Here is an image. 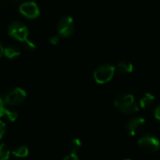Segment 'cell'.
Here are the masks:
<instances>
[{
	"label": "cell",
	"mask_w": 160,
	"mask_h": 160,
	"mask_svg": "<svg viewBox=\"0 0 160 160\" xmlns=\"http://www.w3.org/2000/svg\"><path fill=\"white\" fill-rule=\"evenodd\" d=\"M114 107L116 109L123 114H134L138 111V105L135 97L129 93H121L116 96L114 100Z\"/></svg>",
	"instance_id": "6da1fadb"
},
{
	"label": "cell",
	"mask_w": 160,
	"mask_h": 160,
	"mask_svg": "<svg viewBox=\"0 0 160 160\" xmlns=\"http://www.w3.org/2000/svg\"><path fill=\"white\" fill-rule=\"evenodd\" d=\"M114 73H115V67L111 64L105 63L98 66L95 69L93 72V77L96 83L106 84L113 78Z\"/></svg>",
	"instance_id": "7a4b0ae2"
},
{
	"label": "cell",
	"mask_w": 160,
	"mask_h": 160,
	"mask_svg": "<svg viewBox=\"0 0 160 160\" xmlns=\"http://www.w3.org/2000/svg\"><path fill=\"white\" fill-rule=\"evenodd\" d=\"M138 144L141 151L146 153H154L158 151L160 147L159 139L150 134H145L141 136L138 140Z\"/></svg>",
	"instance_id": "3957f363"
},
{
	"label": "cell",
	"mask_w": 160,
	"mask_h": 160,
	"mask_svg": "<svg viewBox=\"0 0 160 160\" xmlns=\"http://www.w3.org/2000/svg\"><path fill=\"white\" fill-rule=\"evenodd\" d=\"M9 35L13 39L24 42L28 39V28L24 23L14 21L9 27Z\"/></svg>",
	"instance_id": "277c9868"
},
{
	"label": "cell",
	"mask_w": 160,
	"mask_h": 160,
	"mask_svg": "<svg viewBox=\"0 0 160 160\" xmlns=\"http://www.w3.org/2000/svg\"><path fill=\"white\" fill-rule=\"evenodd\" d=\"M27 98V92L25 90L21 88H14L12 90H10L4 97V102L5 104L11 106V107H15L23 104Z\"/></svg>",
	"instance_id": "5b68a950"
},
{
	"label": "cell",
	"mask_w": 160,
	"mask_h": 160,
	"mask_svg": "<svg viewBox=\"0 0 160 160\" xmlns=\"http://www.w3.org/2000/svg\"><path fill=\"white\" fill-rule=\"evenodd\" d=\"M58 34L59 37L67 38L70 37L74 31V22L70 16L62 17L58 24Z\"/></svg>",
	"instance_id": "8992f818"
},
{
	"label": "cell",
	"mask_w": 160,
	"mask_h": 160,
	"mask_svg": "<svg viewBox=\"0 0 160 160\" xmlns=\"http://www.w3.org/2000/svg\"><path fill=\"white\" fill-rule=\"evenodd\" d=\"M20 13L28 19H36L40 15L39 6L32 1L24 2L19 7Z\"/></svg>",
	"instance_id": "52a82bcc"
},
{
	"label": "cell",
	"mask_w": 160,
	"mask_h": 160,
	"mask_svg": "<svg viewBox=\"0 0 160 160\" xmlns=\"http://www.w3.org/2000/svg\"><path fill=\"white\" fill-rule=\"evenodd\" d=\"M145 120L141 117H135L132 118L127 123V130L130 136H137L141 133L145 127Z\"/></svg>",
	"instance_id": "ba28073f"
},
{
	"label": "cell",
	"mask_w": 160,
	"mask_h": 160,
	"mask_svg": "<svg viewBox=\"0 0 160 160\" xmlns=\"http://www.w3.org/2000/svg\"><path fill=\"white\" fill-rule=\"evenodd\" d=\"M133 64L129 61H121L115 67V71H117L121 74H128L133 71Z\"/></svg>",
	"instance_id": "9c48e42d"
},
{
	"label": "cell",
	"mask_w": 160,
	"mask_h": 160,
	"mask_svg": "<svg viewBox=\"0 0 160 160\" xmlns=\"http://www.w3.org/2000/svg\"><path fill=\"white\" fill-rule=\"evenodd\" d=\"M20 54H21V51H20L19 47L16 45H9L6 48H4L3 55H5V57L10 59H13V58L19 57Z\"/></svg>",
	"instance_id": "30bf717a"
},
{
	"label": "cell",
	"mask_w": 160,
	"mask_h": 160,
	"mask_svg": "<svg viewBox=\"0 0 160 160\" xmlns=\"http://www.w3.org/2000/svg\"><path fill=\"white\" fill-rule=\"evenodd\" d=\"M153 101H154L153 94H152L150 92H147L139 100V107L141 108H150L152 105Z\"/></svg>",
	"instance_id": "8fae6325"
},
{
	"label": "cell",
	"mask_w": 160,
	"mask_h": 160,
	"mask_svg": "<svg viewBox=\"0 0 160 160\" xmlns=\"http://www.w3.org/2000/svg\"><path fill=\"white\" fill-rule=\"evenodd\" d=\"M12 153L14 156L18 157V158H24V157H27L29 153V151H28V148L27 146H18L16 147L13 151H12Z\"/></svg>",
	"instance_id": "7c38bea8"
},
{
	"label": "cell",
	"mask_w": 160,
	"mask_h": 160,
	"mask_svg": "<svg viewBox=\"0 0 160 160\" xmlns=\"http://www.w3.org/2000/svg\"><path fill=\"white\" fill-rule=\"evenodd\" d=\"M70 150H71V153H75L77 154L82 149V142L79 138H73L71 142H70Z\"/></svg>",
	"instance_id": "4fadbf2b"
},
{
	"label": "cell",
	"mask_w": 160,
	"mask_h": 160,
	"mask_svg": "<svg viewBox=\"0 0 160 160\" xmlns=\"http://www.w3.org/2000/svg\"><path fill=\"white\" fill-rule=\"evenodd\" d=\"M11 152L6 144L0 143V160H8L10 157Z\"/></svg>",
	"instance_id": "5bb4252c"
},
{
	"label": "cell",
	"mask_w": 160,
	"mask_h": 160,
	"mask_svg": "<svg viewBox=\"0 0 160 160\" xmlns=\"http://www.w3.org/2000/svg\"><path fill=\"white\" fill-rule=\"evenodd\" d=\"M3 117H6V119L10 122H14L18 118V113L14 110H12V109H6Z\"/></svg>",
	"instance_id": "9a60e30c"
},
{
	"label": "cell",
	"mask_w": 160,
	"mask_h": 160,
	"mask_svg": "<svg viewBox=\"0 0 160 160\" xmlns=\"http://www.w3.org/2000/svg\"><path fill=\"white\" fill-rule=\"evenodd\" d=\"M6 131H7V125L4 122L0 121V139H1L4 135L6 134Z\"/></svg>",
	"instance_id": "2e32d148"
},
{
	"label": "cell",
	"mask_w": 160,
	"mask_h": 160,
	"mask_svg": "<svg viewBox=\"0 0 160 160\" xmlns=\"http://www.w3.org/2000/svg\"><path fill=\"white\" fill-rule=\"evenodd\" d=\"M6 108H5V102H4V99L0 96V118H2L5 114V111H6Z\"/></svg>",
	"instance_id": "e0dca14e"
},
{
	"label": "cell",
	"mask_w": 160,
	"mask_h": 160,
	"mask_svg": "<svg viewBox=\"0 0 160 160\" xmlns=\"http://www.w3.org/2000/svg\"><path fill=\"white\" fill-rule=\"evenodd\" d=\"M25 42V44H26V48H27L28 50H29V51L34 50V49H35V47H36L35 43H34V42H30L28 39L26 42Z\"/></svg>",
	"instance_id": "ac0fdd59"
},
{
	"label": "cell",
	"mask_w": 160,
	"mask_h": 160,
	"mask_svg": "<svg viewBox=\"0 0 160 160\" xmlns=\"http://www.w3.org/2000/svg\"><path fill=\"white\" fill-rule=\"evenodd\" d=\"M59 36H52L50 39H49V42L52 44V45H58L59 43Z\"/></svg>",
	"instance_id": "d6986e66"
},
{
	"label": "cell",
	"mask_w": 160,
	"mask_h": 160,
	"mask_svg": "<svg viewBox=\"0 0 160 160\" xmlns=\"http://www.w3.org/2000/svg\"><path fill=\"white\" fill-rule=\"evenodd\" d=\"M63 160H80V159L77 156V154H75V153H70Z\"/></svg>",
	"instance_id": "ffe728a7"
},
{
	"label": "cell",
	"mask_w": 160,
	"mask_h": 160,
	"mask_svg": "<svg viewBox=\"0 0 160 160\" xmlns=\"http://www.w3.org/2000/svg\"><path fill=\"white\" fill-rule=\"evenodd\" d=\"M154 117H155L156 120L160 121V105H158L156 107L155 110H154Z\"/></svg>",
	"instance_id": "44dd1931"
},
{
	"label": "cell",
	"mask_w": 160,
	"mask_h": 160,
	"mask_svg": "<svg viewBox=\"0 0 160 160\" xmlns=\"http://www.w3.org/2000/svg\"><path fill=\"white\" fill-rule=\"evenodd\" d=\"M3 53H4V47H3V44L0 42V58L3 56Z\"/></svg>",
	"instance_id": "7402d4cb"
},
{
	"label": "cell",
	"mask_w": 160,
	"mask_h": 160,
	"mask_svg": "<svg viewBox=\"0 0 160 160\" xmlns=\"http://www.w3.org/2000/svg\"><path fill=\"white\" fill-rule=\"evenodd\" d=\"M124 160H131V159H124Z\"/></svg>",
	"instance_id": "603a6c76"
},
{
	"label": "cell",
	"mask_w": 160,
	"mask_h": 160,
	"mask_svg": "<svg viewBox=\"0 0 160 160\" xmlns=\"http://www.w3.org/2000/svg\"><path fill=\"white\" fill-rule=\"evenodd\" d=\"M13 1H17V0H13Z\"/></svg>",
	"instance_id": "cb8c5ba5"
}]
</instances>
